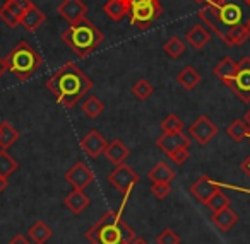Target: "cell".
<instances>
[{
    "label": "cell",
    "mask_w": 250,
    "mask_h": 244,
    "mask_svg": "<svg viewBox=\"0 0 250 244\" xmlns=\"http://www.w3.org/2000/svg\"><path fill=\"white\" fill-rule=\"evenodd\" d=\"M46 87L55 96L57 103L74 108L93 87L91 79L72 62H67L46 79Z\"/></svg>",
    "instance_id": "6da1fadb"
},
{
    "label": "cell",
    "mask_w": 250,
    "mask_h": 244,
    "mask_svg": "<svg viewBox=\"0 0 250 244\" xmlns=\"http://www.w3.org/2000/svg\"><path fill=\"white\" fill-rule=\"evenodd\" d=\"M136 237V230L113 210L104 212L86 232L91 244H130Z\"/></svg>",
    "instance_id": "7a4b0ae2"
},
{
    "label": "cell",
    "mask_w": 250,
    "mask_h": 244,
    "mask_svg": "<svg viewBox=\"0 0 250 244\" xmlns=\"http://www.w3.org/2000/svg\"><path fill=\"white\" fill-rule=\"evenodd\" d=\"M62 41L76 53L79 58L91 55L98 46L103 41V33L96 28L91 21L84 19V21L77 22V24H70L65 31L62 33Z\"/></svg>",
    "instance_id": "3957f363"
},
{
    "label": "cell",
    "mask_w": 250,
    "mask_h": 244,
    "mask_svg": "<svg viewBox=\"0 0 250 244\" xmlns=\"http://www.w3.org/2000/svg\"><path fill=\"white\" fill-rule=\"evenodd\" d=\"M5 63L18 79L28 80L33 74L42 69L43 58L29 43L19 41L16 48H12L11 53L5 56Z\"/></svg>",
    "instance_id": "277c9868"
},
{
    "label": "cell",
    "mask_w": 250,
    "mask_h": 244,
    "mask_svg": "<svg viewBox=\"0 0 250 244\" xmlns=\"http://www.w3.org/2000/svg\"><path fill=\"white\" fill-rule=\"evenodd\" d=\"M161 14H163V7L160 0H149L146 4L130 7V24L139 29H147Z\"/></svg>",
    "instance_id": "5b68a950"
},
{
    "label": "cell",
    "mask_w": 250,
    "mask_h": 244,
    "mask_svg": "<svg viewBox=\"0 0 250 244\" xmlns=\"http://www.w3.org/2000/svg\"><path fill=\"white\" fill-rule=\"evenodd\" d=\"M228 87L243 101L250 103V58L245 56L236 63V72L228 82Z\"/></svg>",
    "instance_id": "8992f818"
},
{
    "label": "cell",
    "mask_w": 250,
    "mask_h": 244,
    "mask_svg": "<svg viewBox=\"0 0 250 244\" xmlns=\"http://www.w3.org/2000/svg\"><path fill=\"white\" fill-rule=\"evenodd\" d=\"M108 183L113 188H117L122 195H129L130 189L139 183V174L130 168L129 164H118L115 171H111L108 174Z\"/></svg>",
    "instance_id": "52a82bcc"
},
{
    "label": "cell",
    "mask_w": 250,
    "mask_h": 244,
    "mask_svg": "<svg viewBox=\"0 0 250 244\" xmlns=\"http://www.w3.org/2000/svg\"><path fill=\"white\" fill-rule=\"evenodd\" d=\"M218 135V127L206 114H201L194 123L188 127V137H194L199 145H208Z\"/></svg>",
    "instance_id": "ba28073f"
},
{
    "label": "cell",
    "mask_w": 250,
    "mask_h": 244,
    "mask_svg": "<svg viewBox=\"0 0 250 244\" xmlns=\"http://www.w3.org/2000/svg\"><path fill=\"white\" fill-rule=\"evenodd\" d=\"M65 181L76 189H86L87 186L94 181V174H93V171L87 168V164H84L83 161H77L76 164L65 172Z\"/></svg>",
    "instance_id": "9c48e42d"
},
{
    "label": "cell",
    "mask_w": 250,
    "mask_h": 244,
    "mask_svg": "<svg viewBox=\"0 0 250 244\" xmlns=\"http://www.w3.org/2000/svg\"><path fill=\"white\" fill-rule=\"evenodd\" d=\"M57 12L65 19L69 24H77L84 21L87 14V5L83 0H62L60 5L57 7Z\"/></svg>",
    "instance_id": "30bf717a"
},
{
    "label": "cell",
    "mask_w": 250,
    "mask_h": 244,
    "mask_svg": "<svg viewBox=\"0 0 250 244\" xmlns=\"http://www.w3.org/2000/svg\"><path fill=\"white\" fill-rule=\"evenodd\" d=\"M106 140L98 130H89L81 138V149L89 155L91 159H96L100 154H103L106 149Z\"/></svg>",
    "instance_id": "8fae6325"
},
{
    "label": "cell",
    "mask_w": 250,
    "mask_h": 244,
    "mask_svg": "<svg viewBox=\"0 0 250 244\" xmlns=\"http://www.w3.org/2000/svg\"><path fill=\"white\" fill-rule=\"evenodd\" d=\"M156 145L160 147V150H163L167 155H170L171 152H175L180 147H190V138L185 137L182 131H177V133H163L156 140Z\"/></svg>",
    "instance_id": "7c38bea8"
},
{
    "label": "cell",
    "mask_w": 250,
    "mask_h": 244,
    "mask_svg": "<svg viewBox=\"0 0 250 244\" xmlns=\"http://www.w3.org/2000/svg\"><path fill=\"white\" fill-rule=\"evenodd\" d=\"M219 189V183H214L209 176H201L194 185L190 186V193L201 203H208V200Z\"/></svg>",
    "instance_id": "4fadbf2b"
},
{
    "label": "cell",
    "mask_w": 250,
    "mask_h": 244,
    "mask_svg": "<svg viewBox=\"0 0 250 244\" xmlns=\"http://www.w3.org/2000/svg\"><path fill=\"white\" fill-rule=\"evenodd\" d=\"M63 205H65L74 215H79V213H83L84 210L91 205V198L84 193V189L74 188V191H70L69 195L65 196Z\"/></svg>",
    "instance_id": "5bb4252c"
},
{
    "label": "cell",
    "mask_w": 250,
    "mask_h": 244,
    "mask_svg": "<svg viewBox=\"0 0 250 244\" xmlns=\"http://www.w3.org/2000/svg\"><path fill=\"white\" fill-rule=\"evenodd\" d=\"M103 11L113 22H120L130 14V0H108Z\"/></svg>",
    "instance_id": "9a60e30c"
},
{
    "label": "cell",
    "mask_w": 250,
    "mask_h": 244,
    "mask_svg": "<svg viewBox=\"0 0 250 244\" xmlns=\"http://www.w3.org/2000/svg\"><path fill=\"white\" fill-rule=\"evenodd\" d=\"M103 154L106 155V159L111 162V164L118 166V164H122V162H125V159L130 155V150L124 142L117 138V140L110 142V144L106 145V149H104Z\"/></svg>",
    "instance_id": "2e32d148"
},
{
    "label": "cell",
    "mask_w": 250,
    "mask_h": 244,
    "mask_svg": "<svg viewBox=\"0 0 250 244\" xmlns=\"http://www.w3.org/2000/svg\"><path fill=\"white\" fill-rule=\"evenodd\" d=\"M185 39H187V43L194 50H202L209 41H211V33H209L208 29L204 28V26L195 24V26H192V28L187 31V35H185Z\"/></svg>",
    "instance_id": "e0dca14e"
},
{
    "label": "cell",
    "mask_w": 250,
    "mask_h": 244,
    "mask_svg": "<svg viewBox=\"0 0 250 244\" xmlns=\"http://www.w3.org/2000/svg\"><path fill=\"white\" fill-rule=\"evenodd\" d=\"M249 36H250L249 26L247 24H236V26H231V28L226 29L223 41H225L228 46H242L243 43L249 39Z\"/></svg>",
    "instance_id": "ac0fdd59"
},
{
    "label": "cell",
    "mask_w": 250,
    "mask_h": 244,
    "mask_svg": "<svg viewBox=\"0 0 250 244\" xmlns=\"http://www.w3.org/2000/svg\"><path fill=\"white\" fill-rule=\"evenodd\" d=\"M211 220H212V224L221 230V232H228V230L231 229L236 222H238V215H236L229 206H226V208L212 213Z\"/></svg>",
    "instance_id": "d6986e66"
},
{
    "label": "cell",
    "mask_w": 250,
    "mask_h": 244,
    "mask_svg": "<svg viewBox=\"0 0 250 244\" xmlns=\"http://www.w3.org/2000/svg\"><path fill=\"white\" fill-rule=\"evenodd\" d=\"M45 21H46V16L43 14V12L40 11L36 5H33V7L29 9V11H26V14L22 16L21 26L26 29V31L35 33L40 26H43V22H45Z\"/></svg>",
    "instance_id": "ffe728a7"
},
{
    "label": "cell",
    "mask_w": 250,
    "mask_h": 244,
    "mask_svg": "<svg viewBox=\"0 0 250 244\" xmlns=\"http://www.w3.org/2000/svg\"><path fill=\"white\" fill-rule=\"evenodd\" d=\"M201 80H202L201 74H199L197 70H195L194 67H190V65L184 67V69L177 74V82L187 91L195 89V87L201 84Z\"/></svg>",
    "instance_id": "44dd1931"
},
{
    "label": "cell",
    "mask_w": 250,
    "mask_h": 244,
    "mask_svg": "<svg viewBox=\"0 0 250 244\" xmlns=\"http://www.w3.org/2000/svg\"><path fill=\"white\" fill-rule=\"evenodd\" d=\"M147 178L151 179V183H171L175 179V171L167 162H158L156 166H153V169H149Z\"/></svg>",
    "instance_id": "7402d4cb"
},
{
    "label": "cell",
    "mask_w": 250,
    "mask_h": 244,
    "mask_svg": "<svg viewBox=\"0 0 250 244\" xmlns=\"http://www.w3.org/2000/svg\"><path fill=\"white\" fill-rule=\"evenodd\" d=\"M28 234L35 244H45L50 241V237H52L53 232H52V229H50L48 224H45L43 220H36V222L29 227Z\"/></svg>",
    "instance_id": "603a6c76"
},
{
    "label": "cell",
    "mask_w": 250,
    "mask_h": 244,
    "mask_svg": "<svg viewBox=\"0 0 250 244\" xmlns=\"http://www.w3.org/2000/svg\"><path fill=\"white\" fill-rule=\"evenodd\" d=\"M18 140H19V130H16L9 121H2L0 123V149L7 150Z\"/></svg>",
    "instance_id": "cb8c5ba5"
},
{
    "label": "cell",
    "mask_w": 250,
    "mask_h": 244,
    "mask_svg": "<svg viewBox=\"0 0 250 244\" xmlns=\"http://www.w3.org/2000/svg\"><path fill=\"white\" fill-rule=\"evenodd\" d=\"M235 72H236V63L233 62L229 56H225V58L214 67V75L218 77L219 80H223L226 86H228V82L233 79Z\"/></svg>",
    "instance_id": "d4e9b609"
},
{
    "label": "cell",
    "mask_w": 250,
    "mask_h": 244,
    "mask_svg": "<svg viewBox=\"0 0 250 244\" xmlns=\"http://www.w3.org/2000/svg\"><path fill=\"white\" fill-rule=\"evenodd\" d=\"M226 133H228V137L231 138L233 142L240 144V142L245 140L247 135H249V127H247L243 120H233L231 123H229V127L226 128Z\"/></svg>",
    "instance_id": "484cf974"
},
{
    "label": "cell",
    "mask_w": 250,
    "mask_h": 244,
    "mask_svg": "<svg viewBox=\"0 0 250 244\" xmlns=\"http://www.w3.org/2000/svg\"><path fill=\"white\" fill-rule=\"evenodd\" d=\"M163 50L170 58H180L185 53V43L178 36H171L167 43L163 45Z\"/></svg>",
    "instance_id": "4316f807"
},
{
    "label": "cell",
    "mask_w": 250,
    "mask_h": 244,
    "mask_svg": "<svg viewBox=\"0 0 250 244\" xmlns=\"http://www.w3.org/2000/svg\"><path fill=\"white\" fill-rule=\"evenodd\" d=\"M18 168H19V162L16 161V159H12L11 155L7 154V150H2V149H0V176L9 178Z\"/></svg>",
    "instance_id": "83f0119b"
},
{
    "label": "cell",
    "mask_w": 250,
    "mask_h": 244,
    "mask_svg": "<svg viewBox=\"0 0 250 244\" xmlns=\"http://www.w3.org/2000/svg\"><path fill=\"white\" fill-rule=\"evenodd\" d=\"M33 5L35 4H33L31 0H7V2L4 4V7H7L9 11H11L12 14L21 21L22 16L26 14V11H29Z\"/></svg>",
    "instance_id": "f1b7e54d"
},
{
    "label": "cell",
    "mask_w": 250,
    "mask_h": 244,
    "mask_svg": "<svg viewBox=\"0 0 250 244\" xmlns=\"http://www.w3.org/2000/svg\"><path fill=\"white\" fill-rule=\"evenodd\" d=\"M83 111L86 113V116L89 118H98L104 111V104L98 99L96 96H89L83 103Z\"/></svg>",
    "instance_id": "f546056e"
},
{
    "label": "cell",
    "mask_w": 250,
    "mask_h": 244,
    "mask_svg": "<svg viewBox=\"0 0 250 244\" xmlns=\"http://www.w3.org/2000/svg\"><path fill=\"white\" fill-rule=\"evenodd\" d=\"M153 93H154V87L151 86L149 80L139 79V80H136V82H134V86H132V94H134V96H136L139 101H146L147 97H149Z\"/></svg>",
    "instance_id": "4dcf8cb0"
},
{
    "label": "cell",
    "mask_w": 250,
    "mask_h": 244,
    "mask_svg": "<svg viewBox=\"0 0 250 244\" xmlns=\"http://www.w3.org/2000/svg\"><path fill=\"white\" fill-rule=\"evenodd\" d=\"M206 206H208V208L211 210L212 213H216V212H219V210L226 208V206H229L228 195H226V193H223V191H219V189H218V191H216L214 195H212L211 198L208 200Z\"/></svg>",
    "instance_id": "1f68e13d"
},
{
    "label": "cell",
    "mask_w": 250,
    "mask_h": 244,
    "mask_svg": "<svg viewBox=\"0 0 250 244\" xmlns=\"http://www.w3.org/2000/svg\"><path fill=\"white\" fill-rule=\"evenodd\" d=\"M161 130H163V133H177V131L184 130V121L177 114L171 113L161 121Z\"/></svg>",
    "instance_id": "d6a6232c"
},
{
    "label": "cell",
    "mask_w": 250,
    "mask_h": 244,
    "mask_svg": "<svg viewBox=\"0 0 250 244\" xmlns=\"http://www.w3.org/2000/svg\"><path fill=\"white\" fill-rule=\"evenodd\" d=\"M158 244H180V236L173 229H165L160 236L156 237Z\"/></svg>",
    "instance_id": "836d02e7"
},
{
    "label": "cell",
    "mask_w": 250,
    "mask_h": 244,
    "mask_svg": "<svg viewBox=\"0 0 250 244\" xmlns=\"http://www.w3.org/2000/svg\"><path fill=\"white\" fill-rule=\"evenodd\" d=\"M151 193H153L158 200L167 198V196L171 193L170 183H153V185H151Z\"/></svg>",
    "instance_id": "e575fe53"
},
{
    "label": "cell",
    "mask_w": 250,
    "mask_h": 244,
    "mask_svg": "<svg viewBox=\"0 0 250 244\" xmlns=\"http://www.w3.org/2000/svg\"><path fill=\"white\" fill-rule=\"evenodd\" d=\"M168 157L171 159V161L175 162V164H184L185 161L188 159V147H180L177 149L175 152H171Z\"/></svg>",
    "instance_id": "d590c367"
},
{
    "label": "cell",
    "mask_w": 250,
    "mask_h": 244,
    "mask_svg": "<svg viewBox=\"0 0 250 244\" xmlns=\"http://www.w3.org/2000/svg\"><path fill=\"white\" fill-rule=\"evenodd\" d=\"M7 244H31L29 243L28 239H26L24 236H21V234H19V236H16V237H12L11 241H9Z\"/></svg>",
    "instance_id": "8d00e7d4"
},
{
    "label": "cell",
    "mask_w": 250,
    "mask_h": 244,
    "mask_svg": "<svg viewBox=\"0 0 250 244\" xmlns=\"http://www.w3.org/2000/svg\"><path fill=\"white\" fill-rule=\"evenodd\" d=\"M242 169H243V172H245L247 176H249L250 178V155L249 157L245 159V161H243V164H242Z\"/></svg>",
    "instance_id": "74e56055"
},
{
    "label": "cell",
    "mask_w": 250,
    "mask_h": 244,
    "mask_svg": "<svg viewBox=\"0 0 250 244\" xmlns=\"http://www.w3.org/2000/svg\"><path fill=\"white\" fill-rule=\"evenodd\" d=\"M7 63H5V58H2V56H0V77L4 75L5 72H7Z\"/></svg>",
    "instance_id": "f35d334b"
},
{
    "label": "cell",
    "mask_w": 250,
    "mask_h": 244,
    "mask_svg": "<svg viewBox=\"0 0 250 244\" xmlns=\"http://www.w3.org/2000/svg\"><path fill=\"white\" fill-rule=\"evenodd\" d=\"M7 185H9V183H7V178H4V176H0V193H2L5 188H7Z\"/></svg>",
    "instance_id": "ab89813d"
},
{
    "label": "cell",
    "mask_w": 250,
    "mask_h": 244,
    "mask_svg": "<svg viewBox=\"0 0 250 244\" xmlns=\"http://www.w3.org/2000/svg\"><path fill=\"white\" fill-rule=\"evenodd\" d=\"M243 121H245V125L249 127V130H250V110L247 111L245 114H243Z\"/></svg>",
    "instance_id": "60d3db41"
},
{
    "label": "cell",
    "mask_w": 250,
    "mask_h": 244,
    "mask_svg": "<svg viewBox=\"0 0 250 244\" xmlns=\"http://www.w3.org/2000/svg\"><path fill=\"white\" fill-rule=\"evenodd\" d=\"M146 2H149V0H130V7H134V5L146 4Z\"/></svg>",
    "instance_id": "b9f144b4"
},
{
    "label": "cell",
    "mask_w": 250,
    "mask_h": 244,
    "mask_svg": "<svg viewBox=\"0 0 250 244\" xmlns=\"http://www.w3.org/2000/svg\"><path fill=\"white\" fill-rule=\"evenodd\" d=\"M130 244H149V243H147L146 239H143V237H136Z\"/></svg>",
    "instance_id": "7bdbcfd3"
},
{
    "label": "cell",
    "mask_w": 250,
    "mask_h": 244,
    "mask_svg": "<svg viewBox=\"0 0 250 244\" xmlns=\"http://www.w3.org/2000/svg\"><path fill=\"white\" fill-rule=\"evenodd\" d=\"M194 2H197V4H204V2H209V0H194Z\"/></svg>",
    "instance_id": "ee69618b"
},
{
    "label": "cell",
    "mask_w": 250,
    "mask_h": 244,
    "mask_svg": "<svg viewBox=\"0 0 250 244\" xmlns=\"http://www.w3.org/2000/svg\"><path fill=\"white\" fill-rule=\"evenodd\" d=\"M243 2H245V4H247V5H249V7H250V0H243Z\"/></svg>",
    "instance_id": "f6af8a7d"
},
{
    "label": "cell",
    "mask_w": 250,
    "mask_h": 244,
    "mask_svg": "<svg viewBox=\"0 0 250 244\" xmlns=\"http://www.w3.org/2000/svg\"><path fill=\"white\" fill-rule=\"evenodd\" d=\"M247 26H249V29H250V19H249V22H247Z\"/></svg>",
    "instance_id": "bcb514c9"
},
{
    "label": "cell",
    "mask_w": 250,
    "mask_h": 244,
    "mask_svg": "<svg viewBox=\"0 0 250 244\" xmlns=\"http://www.w3.org/2000/svg\"><path fill=\"white\" fill-rule=\"evenodd\" d=\"M247 137H249V138H250V130H249V135H247Z\"/></svg>",
    "instance_id": "7dc6e473"
}]
</instances>
